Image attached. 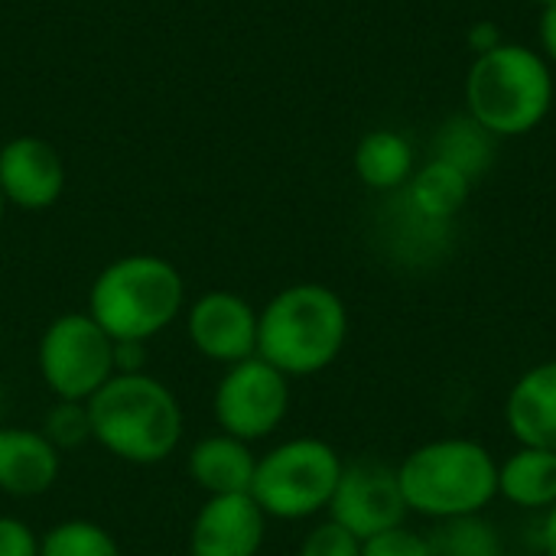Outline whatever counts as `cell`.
Instances as JSON below:
<instances>
[{"mask_svg": "<svg viewBox=\"0 0 556 556\" xmlns=\"http://www.w3.org/2000/svg\"><path fill=\"white\" fill-rule=\"evenodd\" d=\"M36 368L55 401L85 404L117 375L114 339L88 313H62L39 336Z\"/></svg>", "mask_w": 556, "mask_h": 556, "instance_id": "7", "label": "cell"}, {"mask_svg": "<svg viewBox=\"0 0 556 556\" xmlns=\"http://www.w3.org/2000/svg\"><path fill=\"white\" fill-rule=\"evenodd\" d=\"M362 556H430V541L427 534L401 525L362 541Z\"/></svg>", "mask_w": 556, "mask_h": 556, "instance_id": "24", "label": "cell"}, {"mask_svg": "<svg viewBox=\"0 0 556 556\" xmlns=\"http://www.w3.org/2000/svg\"><path fill=\"white\" fill-rule=\"evenodd\" d=\"M39 556H124L117 538L88 518H65L39 534Z\"/></svg>", "mask_w": 556, "mask_h": 556, "instance_id": "20", "label": "cell"}, {"mask_svg": "<svg viewBox=\"0 0 556 556\" xmlns=\"http://www.w3.org/2000/svg\"><path fill=\"white\" fill-rule=\"evenodd\" d=\"M39 430L46 433V440H49L59 453L78 450L81 443H91L88 407L78 404V401H52V407L46 410Z\"/></svg>", "mask_w": 556, "mask_h": 556, "instance_id": "22", "label": "cell"}, {"mask_svg": "<svg viewBox=\"0 0 556 556\" xmlns=\"http://www.w3.org/2000/svg\"><path fill=\"white\" fill-rule=\"evenodd\" d=\"M0 556H39V534L16 515H0Z\"/></svg>", "mask_w": 556, "mask_h": 556, "instance_id": "25", "label": "cell"}, {"mask_svg": "<svg viewBox=\"0 0 556 556\" xmlns=\"http://www.w3.org/2000/svg\"><path fill=\"white\" fill-rule=\"evenodd\" d=\"M114 371L117 375L147 371V342H114Z\"/></svg>", "mask_w": 556, "mask_h": 556, "instance_id": "27", "label": "cell"}, {"mask_svg": "<svg viewBox=\"0 0 556 556\" xmlns=\"http://www.w3.org/2000/svg\"><path fill=\"white\" fill-rule=\"evenodd\" d=\"M355 176L375 192H401L414 176V143L391 127L368 130L352 153Z\"/></svg>", "mask_w": 556, "mask_h": 556, "instance_id": "18", "label": "cell"}, {"mask_svg": "<svg viewBox=\"0 0 556 556\" xmlns=\"http://www.w3.org/2000/svg\"><path fill=\"white\" fill-rule=\"evenodd\" d=\"M91 443L130 466L166 463L186 433V410L173 388L150 371L114 375L85 401Z\"/></svg>", "mask_w": 556, "mask_h": 556, "instance_id": "1", "label": "cell"}, {"mask_svg": "<svg viewBox=\"0 0 556 556\" xmlns=\"http://www.w3.org/2000/svg\"><path fill=\"white\" fill-rule=\"evenodd\" d=\"M85 313L114 342H150L186 313L182 270L160 254H124L98 270Z\"/></svg>", "mask_w": 556, "mask_h": 556, "instance_id": "4", "label": "cell"}, {"mask_svg": "<svg viewBox=\"0 0 556 556\" xmlns=\"http://www.w3.org/2000/svg\"><path fill=\"white\" fill-rule=\"evenodd\" d=\"M3 215H7V199H3V192H0V225H3Z\"/></svg>", "mask_w": 556, "mask_h": 556, "instance_id": "30", "label": "cell"}, {"mask_svg": "<svg viewBox=\"0 0 556 556\" xmlns=\"http://www.w3.org/2000/svg\"><path fill=\"white\" fill-rule=\"evenodd\" d=\"M290 397V378L261 355H251L225 368L212 394V414L222 433L257 443L283 427Z\"/></svg>", "mask_w": 556, "mask_h": 556, "instance_id": "8", "label": "cell"}, {"mask_svg": "<svg viewBox=\"0 0 556 556\" xmlns=\"http://www.w3.org/2000/svg\"><path fill=\"white\" fill-rule=\"evenodd\" d=\"M404 192V208L414 212L417 218L430 222V225H450L469 202L472 195V179L446 163V160H430L420 169H414V176L407 179Z\"/></svg>", "mask_w": 556, "mask_h": 556, "instance_id": "16", "label": "cell"}, {"mask_svg": "<svg viewBox=\"0 0 556 556\" xmlns=\"http://www.w3.org/2000/svg\"><path fill=\"white\" fill-rule=\"evenodd\" d=\"M498 498L521 511L544 515L556 505V453L518 446L498 463Z\"/></svg>", "mask_w": 556, "mask_h": 556, "instance_id": "17", "label": "cell"}, {"mask_svg": "<svg viewBox=\"0 0 556 556\" xmlns=\"http://www.w3.org/2000/svg\"><path fill=\"white\" fill-rule=\"evenodd\" d=\"M538 541H541V554L556 556V505H551L541 518V531H538Z\"/></svg>", "mask_w": 556, "mask_h": 556, "instance_id": "29", "label": "cell"}, {"mask_svg": "<svg viewBox=\"0 0 556 556\" xmlns=\"http://www.w3.org/2000/svg\"><path fill=\"white\" fill-rule=\"evenodd\" d=\"M427 541L430 556H502V538L482 515L443 521L433 534H427Z\"/></svg>", "mask_w": 556, "mask_h": 556, "instance_id": "21", "label": "cell"}, {"mask_svg": "<svg viewBox=\"0 0 556 556\" xmlns=\"http://www.w3.org/2000/svg\"><path fill=\"white\" fill-rule=\"evenodd\" d=\"M62 472V453L42 430L0 427V492L10 498L46 495Z\"/></svg>", "mask_w": 556, "mask_h": 556, "instance_id": "13", "label": "cell"}, {"mask_svg": "<svg viewBox=\"0 0 556 556\" xmlns=\"http://www.w3.org/2000/svg\"><path fill=\"white\" fill-rule=\"evenodd\" d=\"M538 36H541V49H544L541 55L556 65V3L541 10V29H538Z\"/></svg>", "mask_w": 556, "mask_h": 556, "instance_id": "28", "label": "cell"}, {"mask_svg": "<svg viewBox=\"0 0 556 556\" xmlns=\"http://www.w3.org/2000/svg\"><path fill=\"white\" fill-rule=\"evenodd\" d=\"M186 336L215 365H238L257 355V309L235 290H205L186 303Z\"/></svg>", "mask_w": 556, "mask_h": 556, "instance_id": "10", "label": "cell"}, {"mask_svg": "<svg viewBox=\"0 0 556 556\" xmlns=\"http://www.w3.org/2000/svg\"><path fill=\"white\" fill-rule=\"evenodd\" d=\"M267 521L251 495L205 498L189 528V556H257L267 541Z\"/></svg>", "mask_w": 556, "mask_h": 556, "instance_id": "12", "label": "cell"}, {"mask_svg": "<svg viewBox=\"0 0 556 556\" xmlns=\"http://www.w3.org/2000/svg\"><path fill=\"white\" fill-rule=\"evenodd\" d=\"M466 42H469V49H472L476 55H482V52L498 49V46L505 42V36H502V26H498L495 20H476V23L469 26V33H466Z\"/></svg>", "mask_w": 556, "mask_h": 556, "instance_id": "26", "label": "cell"}, {"mask_svg": "<svg viewBox=\"0 0 556 556\" xmlns=\"http://www.w3.org/2000/svg\"><path fill=\"white\" fill-rule=\"evenodd\" d=\"M296 556H362V541L326 518L323 525L306 531Z\"/></svg>", "mask_w": 556, "mask_h": 556, "instance_id": "23", "label": "cell"}, {"mask_svg": "<svg viewBox=\"0 0 556 556\" xmlns=\"http://www.w3.org/2000/svg\"><path fill=\"white\" fill-rule=\"evenodd\" d=\"M0 427H3V397H0Z\"/></svg>", "mask_w": 556, "mask_h": 556, "instance_id": "32", "label": "cell"}, {"mask_svg": "<svg viewBox=\"0 0 556 556\" xmlns=\"http://www.w3.org/2000/svg\"><path fill=\"white\" fill-rule=\"evenodd\" d=\"M492 153H495V137L482 124H476L469 114L450 117L437 134V153L433 156L459 166L472 182L492 166Z\"/></svg>", "mask_w": 556, "mask_h": 556, "instance_id": "19", "label": "cell"}, {"mask_svg": "<svg viewBox=\"0 0 556 556\" xmlns=\"http://www.w3.org/2000/svg\"><path fill=\"white\" fill-rule=\"evenodd\" d=\"M0 192L20 212H46L65 192V163L42 137H13L0 147Z\"/></svg>", "mask_w": 556, "mask_h": 556, "instance_id": "11", "label": "cell"}, {"mask_svg": "<svg viewBox=\"0 0 556 556\" xmlns=\"http://www.w3.org/2000/svg\"><path fill=\"white\" fill-rule=\"evenodd\" d=\"M534 3H541V7H551V3H556V0H534Z\"/></svg>", "mask_w": 556, "mask_h": 556, "instance_id": "31", "label": "cell"}, {"mask_svg": "<svg viewBox=\"0 0 556 556\" xmlns=\"http://www.w3.org/2000/svg\"><path fill=\"white\" fill-rule=\"evenodd\" d=\"M186 469L195 489L205 492V498L218 495H248L257 469V453L251 443L228 437V433H208L186 453Z\"/></svg>", "mask_w": 556, "mask_h": 556, "instance_id": "15", "label": "cell"}, {"mask_svg": "<svg viewBox=\"0 0 556 556\" xmlns=\"http://www.w3.org/2000/svg\"><path fill=\"white\" fill-rule=\"evenodd\" d=\"M326 515L358 541L401 528L407 518V505L397 485V469L381 459L345 463Z\"/></svg>", "mask_w": 556, "mask_h": 556, "instance_id": "9", "label": "cell"}, {"mask_svg": "<svg viewBox=\"0 0 556 556\" xmlns=\"http://www.w3.org/2000/svg\"><path fill=\"white\" fill-rule=\"evenodd\" d=\"M407 515L433 525L476 518L498 498V459L469 437H440L414 446L397 466Z\"/></svg>", "mask_w": 556, "mask_h": 556, "instance_id": "3", "label": "cell"}, {"mask_svg": "<svg viewBox=\"0 0 556 556\" xmlns=\"http://www.w3.org/2000/svg\"><path fill=\"white\" fill-rule=\"evenodd\" d=\"M345 459L319 437H293L257 456L251 498L274 521H309L329 511Z\"/></svg>", "mask_w": 556, "mask_h": 556, "instance_id": "6", "label": "cell"}, {"mask_svg": "<svg viewBox=\"0 0 556 556\" xmlns=\"http://www.w3.org/2000/svg\"><path fill=\"white\" fill-rule=\"evenodd\" d=\"M554 91L551 62L538 49L505 39L498 49L472 59L466 75V114L495 140L525 137L547 121Z\"/></svg>", "mask_w": 556, "mask_h": 556, "instance_id": "5", "label": "cell"}, {"mask_svg": "<svg viewBox=\"0 0 556 556\" xmlns=\"http://www.w3.org/2000/svg\"><path fill=\"white\" fill-rule=\"evenodd\" d=\"M349 326V306L332 287L290 283L257 309V355L290 381L313 378L336 365Z\"/></svg>", "mask_w": 556, "mask_h": 556, "instance_id": "2", "label": "cell"}, {"mask_svg": "<svg viewBox=\"0 0 556 556\" xmlns=\"http://www.w3.org/2000/svg\"><path fill=\"white\" fill-rule=\"evenodd\" d=\"M505 427L518 446L556 453V358L528 368L508 391Z\"/></svg>", "mask_w": 556, "mask_h": 556, "instance_id": "14", "label": "cell"}]
</instances>
